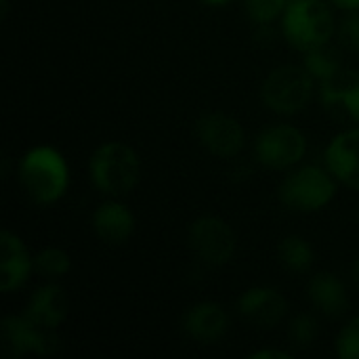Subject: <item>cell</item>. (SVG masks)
<instances>
[{"mask_svg":"<svg viewBox=\"0 0 359 359\" xmlns=\"http://www.w3.org/2000/svg\"><path fill=\"white\" fill-rule=\"evenodd\" d=\"M17 177L23 194L40 206L61 200L69 185V168L65 158L48 145L27 149L19 162Z\"/></svg>","mask_w":359,"mask_h":359,"instance_id":"6da1fadb","label":"cell"},{"mask_svg":"<svg viewBox=\"0 0 359 359\" xmlns=\"http://www.w3.org/2000/svg\"><path fill=\"white\" fill-rule=\"evenodd\" d=\"M88 172L93 185L101 194L109 198H122L128 196L139 183L141 160L130 145L122 141H107L93 151Z\"/></svg>","mask_w":359,"mask_h":359,"instance_id":"7a4b0ae2","label":"cell"},{"mask_svg":"<svg viewBox=\"0 0 359 359\" xmlns=\"http://www.w3.org/2000/svg\"><path fill=\"white\" fill-rule=\"evenodd\" d=\"M334 17L324 0H294L288 2L282 15L284 38L301 53L322 46L334 36Z\"/></svg>","mask_w":359,"mask_h":359,"instance_id":"3957f363","label":"cell"},{"mask_svg":"<svg viewBox=\"0 0 359 359\" xmlns=\"http://www.w3.org/2000/svg\"><path fill=\"white\" fill-rule=\"evenodd\" d=\"M337 196V179L328 168L301 166L280 185L278 198L292 212H316L328 206Z\"/></svg>","mask_w":359,"mask_h":359,"instance_id":"277c9868","label":"cell"},{"mask_svg":"<svg viewBox=\"0 0 359 359\" xmlns=\"http://www.w3.org/2000/svg\"><path fill=\"white\" fill-rule=\"evenodd\" d=\"M316 80L313 76L299 65H282L267 74L261 86V99L267 109L292 116L303 111L313 97Z\"/></svg>","mask_w":359,"mask_h":359,"instance_id":"5b68a950","label":"cell"},{"mask_svg":"<svg viewBox=\"0 0 359 359\" xmlns=\"http://www.w3.org/2000/svg\"><path fill=\"white\" fill-rule=\"evenodd\" d=\"M187 242L196 259L208 267H223L236 255V233L231 225L219 217H200L189 225Z\"/></svg>","mask_w":359,"mask_h":359,"instance_id":"8992f818","label":"cell"},{"mask_svg":"<svg viewBox=\"0 0 359 359\" xmlns=\"http://www.w3.org/2000/svg\"><path fill=\"white\" fill-rule=\"evenodd\" d=\"M2 347L8 358H21L27 353L53 355L59 349V337L55 328H46L29 320L25 313L6 316L0 324Z\"/></svg>","mask_w":359,"mask_h":359,"instance_id":"52a82bcc","label":"cell"},{"mask_svg":"<svg viewBox=\"0 0 359 359\" xmlns=\"http://www.w3.org/2000/svg\"><path fill=\"white\" fill-rule=\"evenodd\" d=\"M307 151L305 135L290 124H276L265 128L255 141V156L259 164L271 170H286L297 166Z\"/></svg>","mask_w":359,"mask_h":359,"instance_id":"ba28073f","label":"cell"},{"mask_svg":"<svg viewBox=\"0 0 359 359\" xmlns=\"http://www.w3.org/2000/svg\"><path fill=\"white\" fill-rule=\"evenodd\" d=\"M196 137L200 145L217 158H233L246 143L242 124L223 111H208L200 116L196 122Z\"/></svg>","mask_w":359,"mask_h":359,"instance_id":"9c48e42d","label":"cell"},{"mask_svg":"<svg viewBox=\"0 0 359 359\" xmlns=\"http://www.w3.org/2000/svg\"><path fill=\"white\" fill-rule=\"evenodd\" d=\"M320 101L324 109L343 124H359V72L339 69L320 84Z\"/></svg>","mask_w":359,"mask_h":359,"instance_id":"30bf717a","label":"cell"},{"mask_svg":"<svg viewBox=\"0 0 359 359\" xmlns=\"http://www.w3.org/2000/svg\"><path fill=\"white\" fill-rule=\"evenodd\" d=\"M238 311L250 326L269 330L282 324L288 313V303L278 288L255 286L242 292L238 299Z\"/></svg>","mask_w":359,"mask_h":359,"instance_id":"8fae6325","label":"cell"},{"mask_svg":"<svg viewBox=\"0 0 359 359\" xmlns=\"http://www.w3.org/2000/svg\"><path fill=\"white\" fill-rule=\"evenodd\" d=\"M324 160L337 181L359 191V126L339 133L328 143Z\"/></svg>","mask_w":359,"mask_h":359,"instance_id":"7c38bea8","label":"cell"},{"mask_svg":"<svg viewBox=\"0 0 359 359\" xmlns=\"http://www.w3.org/2000/svg\"><path fill=\"white\" fill-rule=\"evenodd\" d=\"M34 269V259L23 240L4 229L0 233V290L4 294L19 290Z\"/></svg>","mask_w":359,"mask_h":359,"instance_id":"4fadbf2b","label":"cell"},{"mask_svg":"<svg viewBox=\"0 0 359 359\" xmlns=\"http://www.w3.org/2000/svg\"><path fill=\"white\" fill-rule=\"evenodd\" d=\"M183 330L191 341H196L200 345H215L227 334L229 316L219 303L202 301V303L191 305L185 311Z\"/></svg>","mask_w":359,"mask_h":359,"instance_id":"5bb4252c","label":"cell"},{"mask_svg":"<svg viewBox=\"0 0 359 359\" xmlns=\"http://www.w3.org/2000/svg\"><path fill=\"white\" fill-rule=\"evenodd\" d=\"M93 231L107 246H124L135 233V215L116 200L105 202L93 215Z\"/></svg>","mask_w":359,"mask_h":359,"instance_id":"9a60e30c","label":"cell"},{"mask_svg":"<svg viewBox=\"0 0 359 359\" xmlns=\"http://www.w3.org/2000/svg\"><path fill=\"white\" fill-rule=\"evenodd\" d=\"M67 311H69V301L65 290L57 284H44L29 297L23 313L40 326L57 330L67 318Z\"/></svg>","mask_w":359,"mask_h":359,"instance_id":"2e32d148","label":"cell"},{"mask_svg":"<svg viewBox=\"0 0 359 359\" xmlns=\"http://www.w3.org/2000/svg\"><path fill=\"white\" fill-rule=\"evenodd\" d=\"M311 305L326 318H341L349 309V294L341 278L330 271H320L307 286Z\"/></svg>","mask_w":359,"mask_h":359,"instance_id":"e0dca14e","label":"cell"},{"mask_svg":"<svg viewBox=\"0 0 359 359\" xmlns=\"http://www.w3.org/2000/svg\"><path fill=\"white\" fill-rule=\"evenodd\" d=\"M343 57H341V48L332 46L330 42L316 46L311 50L305 53V69L313 76L316 82H324L328 78H332L339 69H343Z\"/></svg>","mask_w":359,"mask_h":359,"instance_id":"ac0fdd59","label":"cell"},{"mask_svg":"<svg viewBox=\"0 0 359 359\" xmlns=\"http://www.w3.org/2000/svg\"><path fill=\"white\" fill-rule=\"evenodd\" d=\"M278 257H280V263L294 273L309 271L316 261V252H313L311 244L301 236L284 238L278 246Z\"/></svg>","mask_w":359,"mask_h":359,"instance_id":"d6986e66","label":"cell"},{"mask_svg":"<svg viewBox=\"0 0 359 359\" xmlns=\"http://www.w3.org/2000/svg\"><path fill=\"white\" fill-rule=\"evenodd\" d=\"M72 267V259L61 248H42L34 257V269L46 278V280H59L63 278Z\"/></svg>","mask_w":359,"mask_h":359,"instance_id":"ffe728a7","label":"cell"},{"mask_svg":"<svg viewBox=\"0 0 359 359\" xmlns=\"http://www.w3.org/2000/svg\"><path fill=\"white\" fill-rule=\"evenodd\" d=\"M318 334H320V326H318L316 318L309 313L297 316L288 326V341H290L292 349H297V351L309 349L316 343Z\"/></svg>","mask_w":359,"mask_h":359,"instance_id":"44dd1931","label":"cell"},{"mask_svg":"<svg viewBox=\"0 0 359 359\" xmlns=\"http://www.w3.org/2000/svg\"><path fill=\"white\" fill-rule=\"evenodd\" d=\"M244 6L252 23H273L284 15L288 0H244Z\"/></svg>","mask_w":359,"mask_h":359,"instance_id":"7402d4cb","label":"cell"},{"mask_svg":"<svg viewBox=\"0 0 359 359\" xmlns=\"http://www.w3.org/2000/svg\"><path fill=\"white\" fill-rule=\"evenodd\" d=\"M337 353L343 359H359V316L339 332Z\"/></svg>","mask_w":359,"mask_h":359,"instance_id":"603a6c76","label":"cell"},{"mask_svg":"<svg viewBox=\"0 0 359 359\" xmlns=\"http://www.w3.org/2000/svg\"><path fill=\"white\" fill-rule=\"evenodd\" d=\"M339 42L343 48L359 53V11H349V15L341 21Z\"/></svg>","mask_w":359,"mask_h":359,"instance_id":"cb8c5ba5","label":"cell"},{"mask_svg":"<svg viewBox=\"0 0 359 359\" xmlns=\"http://www.w3.org/2000/svg\"><path fill=\"white\" fill-rule=\"evenodd\" d=\"M276 29L271 27V23H255L252 29V42L257 46H271L276 42Z\"/></svg>","mask_w":359,"mask_h":359,"instance_id":"d4e9b609","label":"cell"},{"mask_svg":"<svg viewBox=\"0 0 359 359\" xmlns=\"http://www.w3.org/2000/svg\"><path fill=\"white\" fill-rule=\"evenodd\" d=\"M252 359H290L288 351H282V349H261V351H255Z\"/></svg>","mask_w":359,"mask_h":359,"instance_id":"484cf974","label":"cell"},{"mask_svg":"<svg viewBox=\"0 0 359 359\" xmlns=\"http://www.w3.org/2000/svg\"><path fill=\"white\" fill-rule=\"evenodd\" d=\"M332 4L343 11H359V0H332Z\"/></svg>","mask_w":359,"mask_h":359,"instance_id":"4316f807","label":"cell"},{"mask_svg":"<svg viewBox=\"0 0 359 359\" xmlns=\"http://www.w3.org/2000/svg\"><path fill=\"white\" fill-rule=\"evenodd\" d=\"M351 280H353V286L359 290V257L355 259L353 267H351Z\"/></svg>","mask_w":359,"mask_h":359,"instance_id":"83f0119b","label":"cell"},{"mask_svg":"<svg viewBox=\"0 0 359 359\" xmlns=\"http://www.w3.org/2000/svg\"><path fill=\"white\" fill-rule=\"evenodd\" d=\"M6 15H8V0H0V17L6 19Z\"/></svg>","mask_w":359,"mask_h":359,"instance_id":"f1b7e54d","label":"cell"},{"mask_svg":"<svg viewBox=\"0 0 359 359\" xmlns=\"http://www.w3.org/2000/svg\"><path fill=\"white\" fill-rule=\"evenodd\" d=\"M204 2H208V4H227L231 0H204Z\"/></svg>","mask_w":359,"mask_h":359,"instance_id":"f546056e","label":"cell"},{"mask_svg":"<svg viewBox=\"0 0 359 359\" xmlns=\"http://www.w3.org/2000/svg\"><path fill=\"white\" fill-rule=\"evenodd\" d=\"M288 2H294V0H288Z\"/></svg>","mask_w":359,"mask_h":359,"instance_id":"4dcf8cb0","label":"cell"}]
</instances>
